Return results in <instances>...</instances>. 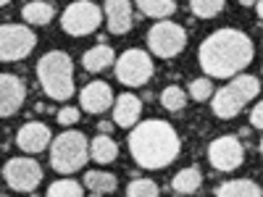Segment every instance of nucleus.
<instances>
[{
  "mask_svg": "<svg viewBox=\"0 0 263 197\" xmlns=\"http://www.w3.org/2000/svg\"><path fill=\"white\" fill-rule=\"evenodd\" d=\"M253 40L239 29H216L200 42L197 63L208 79H232L253 63Z\"/></svg>",
  "mask_w": 263,
  "mask_h": 197,
  "instance_id": "nucleus-1",
  "label": "nucleus"
},
{
  "mask_svg": "<svg viewBox=\"0 0 263 197\" xmlns=\"http://www.w3.org/2000/svg\"><path fill=\"white\" fill-rule=\"evenodd\" d=\"M182 150V140L168 121L147 119L132 126L129 131V152L140 168L158 171L177 161Z\"/></svg>",
  "mask_w": 263,
  "mask_h": 197,
  "instance_id": "nucleus-2",
  "label": "nucleus"
},
{
  "mask_svg": "<svg viewBox=\"0 0 263 197\" xmlns=\"http://www.w3.org/2000/svg\"><path fill=\"white\" fill-rule=\"evenodd\" d=\"M37 79L50 100H69L74 95V61L63 50H50L37 61Z\"/></svg>",
  "mask_w": 263,
  "mask_h": 197,
  "instance_id": "nucleus-3",
  "label": "nucleus"
},
{
  "mask_svg": "<svg viewBox=\"0 0 263 197\" xmlns=\"http://www.w3.org/2000/svg\"><path fill=\"white\" fill-rule=\"evenodd\" d=\"M260 92V82L253 74H237L232 76L221 90H213L211 108L218 119H234L248 108L250 100H255Z\"/></svg>",
  "mask_w": 263,
  "mask_h": 197,
  "instance_id": "nucleus-4",
  "label": "nucleus"
},
{
  "mask_svg": "<svg viewBox=\"0 0 263 197\" xmlns=\"http://www.w3.org/2000/svg\"><path fill=\"white\" fill-rule=\"evenodd\" d=\"M87 161H90V140L82 131L69 129L50 140V166L63 176L77 173Z\"/></svg>",
  "mask_w": 263,
  "mask_h": 197,
  "instance_id": "nucleus-5",
  "label": "nucleus"
},
{
  "mask_svg": "<svg viewBox=\"0 0 263 197\" xmlns=\"http://www.w3.org/2000/svg\"><path fill=\"white\" fill-rule=\"evenodd\" d=\"M103 21V11L92 0H74L66 6V11L61 13V29L71 37H84L98 32Z\"/></svg>",
  "mask_w": 263,
  "mask_h": 197,
  "instance_id": "nucleus-6",
  "label": "nucleus"
},
{
  "mask_svg": "<svg viewBox=\"0 0 263 197\" xmlns=\"http://www.w3.org/2000/svg\"><path fill=\"white\" fill-rule=\"evenodd\" d=\"M147 48L158 58H174L187 48V32L182 24H177L171 18L156 21L153 29L147 32Z\"/></svg>",
  "mask_w": 263,
  "mask_h": 197,
  "instance_id": "nucleus-7",
  "label": "nucleus"
},
{
  "mask_svg": "<svg viewBox=\"0 0 263 197\" xmlns=\"http://www.w3.org/2000/svg\"><path fill=\"white\" fill-rule=\"evenodd\" d=\"M114 69H116V79L126 87H142L153 79L156 74V63L153 58L140 50V48H129L121 53V58L114 61Z\"/></svg>",
  "mask_w": 263,
  "mask_h": 197,
  "instance_id": "nucleus-8",
  "label": "nucleus"
},
{
  "mask_svg": "<svg viewBox=\"0 0 263 197\" xmlns=\"http://www.w3.org/2000/svg\"><path fill=\"white\" fill-rule=\"evenodd\" d=\"M37 48V37L27 24H0V61H24Z\"/></svg>",
  "mask_w": 263,
  "mask_h": 197,
  "instance_id": "nucleus-9",
  "label": "nucleus"
},
{
  "mask_svg": "<svg viewBox=\"0 0 263 197\" xmlns=\"http://www.w3.org/2000/svg\"><path fill=\"white\" fill-rule=\"evenodd\" d=\"M3 179L11 189L32 194L42 182V166L34 158H11L3 166Z\"/></svg>",
  "mask_w": 263,
  "mask_h": 197,
  "instance_id": "nucleus-10",
  "label": "nucleus"
},
{
  "mask_svg": "<svg viewBox=\"0 0 263 197\" xmlns=\"http://www.w3.org/2000/svg\"><path fill=\"white\" fill-rule=\"evenodd\" d=\"M208 161L216 171H237L245 161V147L234 134H224V137H216L208 145Z\"/></svg>",
  "mask_w": 263,
  "mask_h": 197,
  "instance_id": "nucleus-11",
  "label": "nucleus"
},
{
  "mask_svg": "<svg viewBox=\"0 0 263 197\" xmlns=\"http://www.w3.org/2000/svg\"><path fill=\"white\" fill-rule=\"evenodd\" d=\"M24 100H27V84L16 74H0V119L18 113Z\"/></svg>",
  "mask_w": 263,
  "mask_h": 197,
  "instance_id": "nucleus-12",
  "label": "nucleus"
},
{
  "mask_svg": "<svg viewBox=\"0 0 263 197\" xmlns=\"http://www.w3.org/2000/svg\"><path fill=\"white\" fill-rule=\"evenodd\" d=\"M50 140H53V131L48 124L42 121H29L18 129L16 134V145L27 152V155H37V152L48 150L50 147Z\"/></svg>",
  "mask_w": 263,
  "mask_h": 197,
  "instance_id": "nucleus-13",
  "label": "nucleus"
},
{
  "mask_svg": "<svg viewBox=\"0 0 263 197\" xmlns=\"http://www.w3.org/2000/svg\"><path fill=\"white\" fill-rule=\"evenodd\" d=\"M103 18L111 34H126L135 24V11L132 0H105L103 3Z\"/></svg>",
  "mask_w": 263,
  "mask_h": 197,
  "instance_id": "nucleus-14",
  "label": "nucleus"
},
{
  "mask_svg": "<svg viewBox=\"0 0 263 197\" xmlns=\"http://www.w3.org/2000/svg\"><path fill=\"white\" fill-rule=\"evenodd\" d=\"M79 103H82V111L84 113H105L108 108L114 105V90H111V84H105V82H90L82 90L79 95Z\"/></svg>",
  "mask_w": 263,
  "mask_h": 197,
  "instance_id": "nucleus-15",
  "label": "nucleus"
},
{
  "mask_svg": "<svg viewBox=\"0 0 263 197\" xmlns=\"http://www.w3.org/2000/svg\"><path fill=\"white\" fill-rule=\"evenodd\" d=\"M114 126H121V129H132L137 121H140V113H142V100L132 92H124L119 97H114Z\"/></svg>",
  "mask_w": 263,
  "mask_h": 197,
  "instance_id": "nucleus-16",
  "label": "nucleus"
},
{
  "mask_svg": "<svg viewBox=\"0 0 263 197\" xmlns=\"http://www.w3.org/2000/svg\"><path fill=\"white\" fill-rule=\"evenodd\" d=\"M114 61H116V53H114L111 45H105V42H98L95 48H90L82 55V66H84V71H90V74L105 71L108 66H114Z\"/></svg>",
  "mask_w": 263,
  "mask_h": 197,
  "instance_id": "nucleus-17",
  "label": "nucleus"
},
{
  "mask_svg": "<svg viewBox=\"0 0 263 197\" xmlns=\"http://www.w3.org/2000/svg\"><path fill=\"white\" fill-rule=\"evenodd\" d=\"M55 16V8L48 0H29L21 8V18L27 21V27H48Z\"/></svg>",
  "mask_w": 263,
  "mask_h": 197,
  "instance_id": "nucleus-18",
  "label": "nucleus"
},
{
  "mask_svg": "<svg viewBox=\"0 0 263 197\" xmlns=\"http://www.w3.org/2000/svg\"><path fill=\"white\" fill-rule=\"evenodd\" d=\"M116 184H119V179L114 176V173L111 171H100V168L87 171L84 179H82V187H87L95 194H111V192H116Z\"/></svg>",
  "mask_w": 263,
  "mask_h": 197,
  "instance_id": "nucleus-19",
  "label": "nucleus"
},
{
  "mask_svg": "<svg viewBox=\"0 0 263 197\" xmlns=\"http://www.w3.org/2000/svg\"><path fill=\"white\" fill-rule=\"evenodd\" d=\"M90 158L95 163H114L119 158V145L114 142L111 134H98L95 140H90Z\"/></svg>",
  "mask_w": 263,
  "mask_h": 197,
  "instance_id": "nucleus-20",
  "label": "nucleus"
},
{
  "mask_svg": "<svg viewBox=\"0 0 263 197\" xmlns=\"http://www.w3.org/2000/svg\"><path fill=\"white\" fill-rule=\"evenodd\" d=\"M216 197H263V192L253 179H232L216 189Z\"/></svg>",
  "mask_w": 263,
  "mask_h": 197,
  "instance_id": "nucleus-21",
  "label": "nucleus"
},
{
  "mask_svg": "<svg viewBox=\"0 0 263 197\" xmlns=\"http://www.w3.org/2000/svg\"><path fill=\"white\" fill-rule=\"evenodd\" d=\"M200 184H203V173L197 168H182L177 176L171 179L174 192H179V194H192V192L200 189Z\"/></svg>",
  "mask_w": 263,
  "mask_h": 197,
  "instance_id": "nucleus-22",
  "label": "nucleus"
},
{
  "mask_svg": "<svg viewBox=\"0 0 263 197\" xmlns=\"http://www.w3.org/2000/svg\"><path fill=\"white\" fill-rule=\"evenodd\" d=\"M135 6H137L145 16L163 21V18L174 16V11H177V0H135Z\"/></svg>",
  "mask_w": 263,
  "mask_h": 197,
  "instance_id": "nucleus-23",
  "label": "nucleus"
},
{
  "mask_svg": "<svg viewBox=\"0 0 263 197\" xmlns=\"http://www.w3.org/2000/svg\"><path fill=\"white\" fill-rule=\"evenodd\" d=\"M161 105L166 108V111H171V113L182 111V108L187 105V95H184V90H182V87H177V84L166 87V90L161 92Z\"/></svg>",
  "mask_w": 263,
  "mask_h": 197,
  "instance_id": "nucleus-24",
  "label": "nucleus"
},
{
  "mask_svg": "<svg viewBox=\"0 0 263 197\" xmlns=\"http://www.w3.org/2000/svg\"><path fill=\"white\" fill-rule=\"evenodd\" d=\"M45 197H84V187L74 179H58L50 184Z\"/></svg>",
  "mask_w": 263,
  "mask_h": 197,
  "instance_id": "nucleus-25",
  "label": "nucleus"
},
{
  "mask_svg": "<svg viewBox=\"0 0 263 197\" xmlns=\"http://www.w3.org/2000/svg\"><path fill=\"white\" fill-rule=\"evenodd\" d=\"M190 8L197 18H213L224 11V0H190Z\"/></svg>",
  "mask_w": 263,
  "mask_h": 197,
  "instance_id": "nucleus-26",
  "label": "nucleus"
},
{
  "mask_svg": "<svg viewBox=\"0 0 263 197\" xmlns=\"http://www.w3.org/2000/svg\"><path fill=\"white\" fill-rule=\"evenodd\" d=\"M161 189L153 179H132L126 187V197H158Z\"/></svg>",
  "mask_w": 263,
  "mask_h": 197,
  "instance_id": "nucleus-27",
  "label": "nucleus"
},
{
  "mask_svg": "<svg viewBox=\"0 0 263 197\" xmlns=\"http://www.w3.org/2000/svg\"><path fill=\"white\" fill-rule=\"evenodd\" d=\"M211 95H213V82L208 76H200V79H192L190 82V97L192 100L205 103V100H211Z\"/></svg>",
  "mask_w": 263,
  "mask_h": 197,
  "instance_id": "nucleus-28",
  "label": "nucleus"
},
{
  "mask_svg": "<svg viewBox=\"0 0 263 197\" xmlns=\"http://www.w3.org/2000/svg\"><path fill=\"white\" fill-rule=\"evenodd\" d=\"M77 121H79V108L63 105L61 111H58V124H61V126H74Z\"/></svg>",
  "mask_w": 263,
  "mask_h": 197,
  "instance_id": "nucleus-29",
  "label": "nucleus"
},
{
  "mask_svg": "<svg viewBox=\"0 0 263 197\" xmlns=\"http://www.w3.org/2000/svg\"><path fill=\"white\" fill-rule=\"evenodd\" d=\"M250 126L253 129H260L263 126V105L260 103H255L253 111H250Z\"/></svg>",
  "mask_w": 263,
  "mask_h": 197,
  "instance_id": "nucleus-30",
  "label": "nucleus"
},
{
  "mask_svg": "<svg viewBox=\"0 0 263 197\" xmlns=\"http://www.w3.org/2000/svg\"><path fill=\"white\" fill-rule=\"evenodd\" d=\"M114 131V121H100L98 124V134H111Z\"/></svg>",
  "mask_w": 263,
  "mask_h": 197,
  "instance_id": "nucleus-31",
  "label": "nucleus"
},
{
  "mask_svg": "<svg viewBox=\"0 0 263 197\" xmlns=\"http://www.w3.org/2000/svg\"><path fill=\"white\" fill-rule=\"evenodd\" d=\"M239 3H242V6H255L258 0H239Z\"/></svg>",
  "mask_w": 263,
  "mask_h": 197,
  "instance_id": "nucleus-32",
  "label": "nucleus"
},
{
  "mask_svg": "<svg viewBox=\"0 0 263 197\" xmlns=\"http://www.w3.org/2000/svg\"><path fill=\"white\" fill-rule=\"evenodd\" d=\"M11 3V0H0V8H3V6H8Z\"/></svg>",
  "mask_w": 263,
  "mask_h": 197,
  "instance_id": "nucleus-33",
  "label": "nucleus"
},
{
  "mask_svg": "<svg viewBox=\"0 0 263 197\" xmlns=\"http://www.w3.org/2000/svg\"><path fill=\"white\" fill-rule=\"evenodd\" d=\"M90 197H103V194H95V192H92V194H90Z\"/></svg>",
  "mask_w": 263,
  "mask_h": 197,
  "instance_id": "nucleus-34",
  "label": "nucleus"
},
{
  "mask_svg": "<svg viewBox=\"0 0 263 197\" xmlns=\"http://www.w3.org/2000/svg\"><path fill=\"white\" fill-rule=\"evenodd\" d=\"M0 197H8V194H0Z\"/></svg>",
  "mask_w": 263,
  "mask_h": 197,
  "instance_id": "nucleus-35",
  "label": "nucleus"
}]
</instances>
